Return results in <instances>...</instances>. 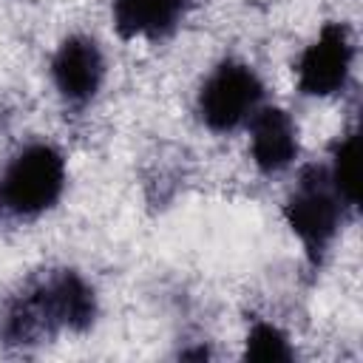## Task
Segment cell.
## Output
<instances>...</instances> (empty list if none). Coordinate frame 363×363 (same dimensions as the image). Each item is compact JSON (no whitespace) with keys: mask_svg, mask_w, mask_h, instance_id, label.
Returning <instances> with one entry per match:
<instances>
[{"mask_svg":"<svg viewBox=\"0 0 363 363\" xmlns=\"http://www.w3.org/2000/svg\"><path fill=\"white\" fill-rule=\"evenodd\" d=\"M346 213L349 207L335 193L326 164H306L284 201V221L303 244L306 261L312 267L323 264Z\"/></svg>","mask_w":363,"mask_h":363,"instance_id":"obj_1","label":"cell"},{"mask_svg":"<svg viewBox=\"0 0 363 363\" xmlns=\"http://www.w3.org/2000/svg\"><path fill=\"white\" fill-rule=\"evenodd\" d=\"M65 179V156L48 142H31L11 156L3 173L0 204L20 218H34L60 201Z\"/></svg>","mask_w":363,"mask_h":363,"instance_id":"obj_2","label":"cell"},{"mask_svg":"<svg viewBox=\"0 0 363 363\" xmlns=\"http://www.w3.org/2000/svg\"><path fill=\"white\" fill-rule=\"evenodd\" d=\"M264 102V82L252 65L221 60L199 88L196 113L213 133H233L252 119Z\"/></svg>","mask_w":363,"mask_h":363,"instance_id":"obj_3","label":"cell"},{"mask_svg":"<svg viewBox=\"0 0 363 363\" xmlns=\"http://www.w3.org/2000/svg\"><path fill=\"white\" fill-rule=\"evenodd\" d=\"M20 295L31 306L48 340L62 329L88 332L99 312L94 286L77 269H51Z\"/></svg>","mask_w":363,"mask_h":363,"instance_id":"obj_4","label":"cell"},{"mask_svg":"<svg viewBox=\"0 0 363 363\" xmlns=\"http://www.w3.org/2000/svg\"><path fill=\"white\" fill-rule=\"evenodd\" d=\"M354 62V40L346 23L329 20L298 60V91L303 96H335L346 88Z\"/></svg>","mask_w":363,"mask_h":363,"instance_id":"obj_5","label":"cell"},{"mask_svg":"<svg viewBox=\"0 0 363 363\" xmlns=\"http://www.w3.org/2000/svg\"><path fill=\"white\" fill-rule=\"evenodd\" d=\"M51 79L68 105H88L105 79V57L99 43L88 34L65 37L54 51Z\"/></svg>","mask_w":363,"mask_h":363,"instance_id":"obj_6","label":"cell"},{"mask_svg":"<svg viewBox=\"0 0 363 363\" xmlns=\"http://www.w3.org/2000/svg\"><path fill=\"white\" fill-rule=\"evenodd\" d=\"M250 125V156L264 176H278L295 164L301 153L298 125L278 105H261Z\"/></svg>","mask_w":363,"mask_h":363,"instance_id":"obj_7","label":"cell"},{"mask_svg":"<svg viewBox=\"0 0 363 363\" xmlns=\"http://www.w3.org/2000/svg\"><path fill=\"white\" fill-rule=\"evenodd\" d=\"M190 0H111L113 28L122 40H164L170 37Z\"/></svg>","mask_w":363,"mask_h":363,"instance_id":"obj_8","label":"cell"},{"mask_svg":"<svg viewBox=\"0 0 363 363\" xmlns=\"http://www.w3.org/2000/svg\"><path fill=\"white\" fill-rule=\"evenodd\" d=\"M357 130L343 133L335 145H332V159L326 164L329 170V182L335 187V193L343 199V204L349 210L357 207V190H360V170H357Z\"/></svg>","mask_w":363,"mask_h":363,"instance_id":"obj_9","label":"cell"},{"mask_svg":"<svg viewBox=\"0 0 363 363\" xmlns=\"http://www.w3.org/2000/svg\"><path fill=\"white\" fill-rule=\"evenodd\" d=\"M295 357L289 337L269 320H255L244 340V360L255 363H289Z\"/></svg>","mask_w":363,"mask_h":363,"instance_id":"obj_10","label":"cell"}]
</instances>
